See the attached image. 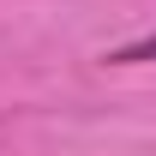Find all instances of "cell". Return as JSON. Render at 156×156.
Segmentation results:
<instances>
[{
	"mask_svg": "<svg viewBox=\"0 0 156 156\" xmlns=\"http://www.w3.org/2000/svg\"><path fill=\"white\" fill-rule=\"evenodd\" d=\"M114 66H138V60H156V36H144V42H126V48H114Z\"/></svg>",
	"mask_w": 156,
	"mask_h": 156,
	"instance_id": "1",
	"label": "cell"
}]
</instances>
